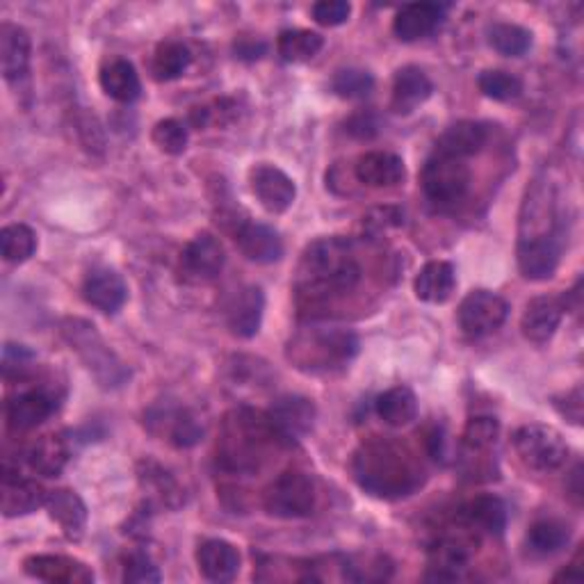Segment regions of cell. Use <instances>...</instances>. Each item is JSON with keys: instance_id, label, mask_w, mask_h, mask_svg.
Segmentation results:
<instances>
[{"instance_id": "8992f818", "label": "cell", "mask_w": 584, "mask_h": 584, "mask_svg": "<svg viewBox=\"0 0 584 584\" xmlns=\"http://www.w3.org/2000/svg\"><path fill=\"white\" fill-rule=\"evenodd\" d=\"M422 190L439 208L457 206L470 190V170L464 161L434 153L422 170Z\"/></svg>"}, {"instance_id": "30bf717a", "label": "cell", "mask_w": 584, "mask_h": 584, "mask_svg": "<svg viewBox=\"0 0 584 584\" xmlns=\"http://www.w3.org/2000/svg\"><path fill=\"white\" fill-rule=\"evenodd\" d=\"M249 185L260 206L272 212V215H281V212H285L297 197V188L292 178L279 167L268 163L252 167Z\"/></svg>"}, {"instance_id": "9a60e30c", "label": "cell", "mask_w": 584, "mask_h": 584, "mask_svg": "<svg viewBox=\"0 0 584 584\" xmlns=\"http://www.w3.org/2000/svg\"><path fill=\"white\" fill-rule=\"evenodd\" d=\"M23 571L35 580L52 584H87L94 582V571L65 554H33L23 562Z\"/></svg>"}, {"instance_id": "8d00e7d4", "label": "cell", "mask_w": 584, "mask_h": 584, "mask_svg": "<svg viewBox=\"0 0 584 584\" xmlns=\"http://www.w3.org/2000/svg\"><path fill=\"white\" fill-rule=\"evenodd\" d=\"M489 46L504 58H521L533 48V33L516 23H495L487 33Z\"/></svg>"}, {"instance_id": "4dcf8cb0", "label": "cell", "mask_w": 584, "mask_h": 584, "mask_svg": "<svg viewBox=\"0 0 584 584\" xmlns=\"http://www.w3.org/2000/svg\"><path fill=\"white\" fill-rule=\"evenodd\" d=\"M375 409L390 428H405L418 416V397L409 386H393L377 397Z\"/></svg>"}, {"instance_id": "44dd1931", "label": "cell", "mask_w": 584, "mask_h": 584, "mask_svg": "<svg viewBox=\"0 0 584 584\" xmlns=\"http://www.w3.org/2000/svg\"><path fill=\"white\" fill-rule=\"evenodd\" d=\"M3 516L5 518H16V516H28L37 512L39 507H46L48 491H44L42 484L35 480H23L16 472L5 468L3 475Z\"/></svg>"}, {"instance_id": "681fc988", "label": "cell", "mask_w": 584, "mask_h": 584, "mask_svg": "<svg viewBox=\"0 0 584 584\" xmlns=\"http://www.w3.org/2000/svg\"><path fill=\"white\" fill-rule=\"evenodd\" d=\"M33 352L28 348H23V344H12L8 342L3 348V370H5V377L12 379V375L16 373V377H21L23 370H28L33 363Z\"/></svg>"}, {"instance_id": "6da1fadb", "label": "cell", "mask_w": 584, "mask_h": 584, "mask_svg": "<svg viewBox=\"0 0 584 584\" xmlns=\"http://www.w3.org/2000/svg\"><path fill=\"white\" fill-rule=\"evenodd\" d=\"M361 281V265L342 237H320L302 254L295 290L302 302L317 304L352 292Z\"/></svg>"}, {"instance_id": "7c38bea8", "label": "cell", "mask_w": 584, "mask_h": 584, "mask_svg": "<svg viewBox=\"0 0 584 584\" xmlns=\"http://www.w3.org/2000/svg\"><path fill=\"white\" fill-rule=\"evenodd\" d=\"M562 245L557 235L521 237L518 243V270L529 281H546L560 268Z\"/></svg>"}, {"instance_id": "8fae6325", "label": "cell", "mask_w": 584, "mask_h": 584, "mask_svg": "<svg viewBox=\"0 0 584 584\" xmlns=\"http://www.w3.org/2000/svg\"><path fill=\"white\" fill-rule=\"evenodd\" d=\"M315 405L302 395H283L268 411V422L279 439L300 441L304 439L315 422Z\"/></svg>"}, {"instance_id": "816d5d0a", "label": "cell", "mask_w": 584, "mask_h": 584, "mask_svg": "<svg viewBox=\"0 0 584 584\" xmlns=\"http://www.w3.org/2000/svg\"><path fill=\"white\" fill-rule=\"evenodd\" d=\"M235 52H237V58H243V60H258L262 58L265 44L256 39H241L235 44Z\"/></svg>"}, {"instance_id": "e0dca14e", "label": "cell", "mask_w": 584, "mask_h": 584, "mask_svg": "<svg viewBox=\"0 0 584 584\" xmlns=\"http://www.w3.org/2000/svg\"><path fill=\"white\" fill-rule=\"evenodd\" d=\"M33 42L25 28L16 23L0 25V69L8 83H19L31 69Z\"/></svg>"}, {"instance_id": "f6af8a7d", "label": "cell", "mask_w": 584, "mask_h": 584, "mask_svg": "<svg viewBox=\"0 0 584 584\" xmlns=\"http://www.w3.org/2000/svg\"><path fill=\"white\" fill-rule=\"evenodd\" d=\"M124 580L136 582V584H155V582L163 580V575H161V571H157V567L151 562V557H147L144 552H136L126 560Z\"/></svg>"}, {"instance_id": "4316f807", "label": "cell", "mask_w": 584, "mask_h": 584, "mask_svg": "<svg viewBox=\"0 0 584 584\" xmlns=\"http://www.w3.org/2000/svg\"><path fill=\"white\" fill-rule=\"evenodd\" d=\"M455 285H457L455 268L445 260L428 262L413 281L416 297L428 304H445L453 297Z\"/></svg>"}, {"instance_id": "f35d334b", "label": "cell", "mask_w": 584, "mask_h": 584, "mask_svg": "<svg viewBox=\"0 0 584 584\" xmlns=\"http://www.w3.org/2000/svg\"><path fill=\"white\" fill-rule=\"evenodd\" d=\"M477 87H480V92L487 98L502 101V103L504 101H514V98H518L523 94L521 78H516L510 71H502V69L482 71L480 78H477Z\"/></svg>"}, {"instance_id": "d590c367", "label": "cell", "mask_w": 584, "mask_h": 584, "mask_svg": "<svg viewBox=\"0 0 584 584\" xmlns=\"http://www.w3.org/2000/svg\"><path fill=\"white\" fill-rule=\"evenodd\" d=\"M325 39L320 33H313V31H283L277 39V50L283 62L290 65H300V62H308L313 60L317 52L323 50Z\"/></svg>"}, {"instance_id": "e575fe53", "label": "cell", "mask_w": 584, "mask_h": 584, "mask_svg": "<svg viewBox=\"0 0 584 584\" xmlns=\"http://www.w3.org/2000/svg\"><path fill=\"white\" fill-rule=\"evenodd\" d=\"M571 529L562 521H537L527 533V548L539 557H552L569 546Z\"/></svg>"}, {"instance_id": "3957f363", "label": "cell", "mask_w": 584, "mask_h": 584, "mask_svg": "<svg viewBox=\"0 0 584 584\" xmlns=\"http://www.w3.org/2000/svg\"><path fill=\"white\" fill-rule=\"evenodd\" d=\"M359 352V338L348 329H311L288 342L285 357L302 373L334 375L350 365Z\"/></svg>"}, {"instance_id": "bcb514c9", "label": "cell", "mask_w": 584, "mask_h": 584, "mask_svg": "<svg viewBox=\"0 0 584 584\" xmlns=\"http://www.w3.org/2000/svg\"><path fill=\"white\" fill-rule=\"evenodd\" d=\"M402 224H405V212L395 206H379L370 210L367 215H363V229L373 235Z\"/></svg>"}, {"instance_id": "74e56055", "label": "cell", "mask_w": 584, "mask_h": 584, "mask_svg": "<svg viewBox=\"0 0 584 584\" xmlns=\"http://www.w3.org/2000/svg\"><path fill=\"white\" fill-rule=\"evenodd\" d=\"M37 249V235L25 224H10L0 231V252L8 262H25Z\"/></svg>"}, {"instance_id": "603a6c76", "label": "cell", "mask_w": 584, "mask_h": 584, "mask_svg": "<svg viewBox=\"0 0 584 584\" xmlns=\"http://www.w3.org/2000/svg\"><path fill=\"white\" fill-rule=\"evenodd\" d=\"M235 243L252 262L270 265L283 256V243L275 229L254 222H241L235 229Z\"/></svg>"}, {"instance_id": "b9f144b4", "label": "cell", "mask_w": 584, "mask_h": 584, "mask_svg": "<svg viewBox=\"0 0 584 584\" xmlns=\"http://www.w3.org/2000/svg\"><path fill=\"white\" fill-rule=\"evenodd\" d=\"M375 87V78L370 75L363 69H342L334 75L331 81V90L340 96V98H365L370 92Z\"/></svg>"}, {"instance_id": "c3c4849f", "label": "cell", "mask_w": 584, "mask_h": 584, "mask_svg": "<svg viewBox=\"0 0 584 584\" xmlns=\"http://www.w3.org/2000/svg\"><path fill=\"white\" fill-rule=\"evenodd\" d=\"M344 130L350 132L354 140H375L379 136V119L375 113L361 110L354 113L348 121H344Z\"/></svg>"}, {"instance_id": "d4e9b609", "label": "cell", "mask_w": 584, "mask_h": 584, "mask_svg": "<svg viewBox=\"0 0 584 584\" xmlns=\"http://www.w3.org/2000/svg\"><path fill=\"white\" fill-rule=\"evenodd\" d=\"M46 510H48V516L60 525V529L69 539L83 537V529L87 525V507H85L83 498L75 491H69V489L48 491Z\"/></svg>"}, {"instance_id": "4fadbf2b", "label": "cell", "mask_w": 584, "mask_h": 584, "mask_svg": "<svg viewBox=\"0 0 584 584\" xmlns=\"http://www.w3.org/2000/svg\"><path fill=\"white\" fill-rule=\"evenodd\" d=\"M58 409V395L48 388H33L10 397L5 405V418L10 430L28 432L39 428Z\"/></svg>"}, {"instance_id": "ee69618b", "label": "cell", "mask_w": 584, "mask_h": 584, "mask_svg": "<svg viewBox=\"0 0 584 584\" xmlns=\"http://www.w3.org/2000/svg\"><path fill=\"white\" fill-rule=\"evenodd\" d=\"M390 573H393V567L382 554L367 560L365 567H357L352 560L342 564V577L350 582H382V580H388Z\"/></svg>"}, {"instance_id": "836d02e7", "label": "cell", "mask_w": 584, "mask_h": 584, "mask_svg": "<svg viewBox=\"0 0 584 584\" xmlns=\"http://www.w3.org/2000/svg\"><path fill=\"white\" fill-rule=\"evenodd\" d=\"M192 62L190 48L180 42H163L155 48L151 60V73L157 83H170L188 71Z\"/></svg>"}, {"instance_id": "ab89813d", "label": "cell", "mask_w": 584, "mask_h": 584, "mask_svg": "<svg viewBox=\"0 0 584 584\" xmlns=\"http://www.w3.org/2000/svg\"><path fill=\"white\" fill-rule=\"evenodd\" d=\"M500 436V422L491 416H475L466 422L464 428V445L472 453H484V449L493 447Z\"/></svg>"}, {"instance_id": "2e32d148", "label": "cell", "mask_w": 584, "mask_h": 584, "mask_svg": "<svg viewBox=\"0 0 584 584\" xmlns=\"http://www.w3.org/2000/svg\"><path fill=\"white\" fill-rule=\"evenodd\" d=\"M472 554V541L466 537H443L430 550L428 582H455Z\"/></svg>"}, {"instance_id": "f5cc1de1", "label": "cell", "mask_w": 584, "mask_h": 584, "mask_svg": "<svg viewBox=\"0 0 584 584\" xmlns=\"http://www.w3.org/2000/svg\"><path fill=\"white\" fill-rule=\"evenodd\" d=\"M571 477H573V498H575V502H580L582 500V487H580V477H582V468L577 466L573 472H571Z\"/></svg>"}, {"instance_id": "ffe728a7", "label": "cell", "mask_w": 584, "mask_h": 584, "mask_svg": "<svg viewBox=\"0 0 584 584\" xmlns=\"http://www.w3.org/2000/svg\"><path fill=\"white\" fill-rule=\"evenodd\" d=\"M447 8L439 3H409L397 12L393 33L402 42H418L430 37L445 19Z\"/></svg>"}, {"instance_id": "83f0119b", "label": "cell", "mask_w": 584, "mask_h": 584, "mask_svg": "<svg viewBox=\"0 0 584 584\" xmlns=\"http://www.w3.org/2000/svg\"><path fill=\"white\" fill-rule=\"evenodd\" d=\"M265 311V295L256 285H249L241 290V295H235L231 308H229V329L237 338H254L262 323Z\"/></svg>"}, {"instance_id": "52a82bcc", "label": "cell", "mask_w": 584, "mask_h": 584, "mask_svg": "<svg viewBox=\"0 0 584 584\" xmlns=\"http://www.w3.org/2000/svg\"><path fill=\"white\" fill-rule=\"evenodd\" d=\"M265 510L275 518H304L315 510V487L300 470L279 475L265 493Z\"/></svg>"}, {"instance_id": "7bdbcfd3", "label": "cell", "mask_w": 584, "mask_h": 584, "mask_svg": "<svg viewBox=\"0 0 584 584\" xmlns=\"http://www.w3.org/2000/svg\"><path fill=\"white\" fill-rule=\"evenodd\" d=\"M151 140L163 153L180 155L188 149V128H185V124H180L178 119H163L153 126Z\"/></svg>"}, {"instance_id": "60d3db41", "label": "cell", "mask_w": 584, "mask_h": 584, "mask_svg": "<svg viewBox=\"0 0 584 584\" xmlns=\"http://www.w3.org/2000/svg\"><path fill=\"white\" fill-rule=\"evenodd\" d=\"M167 424H170V441L176 447H192L203 439V424L199 422V418L190 411H174L167 413Z\"/></svg>"}, {"instance_id": "f546056e", "label": "cell", "mask_w": 584, "mask_h": 584, "mask_svg": "<svg viewBox=\"0 0 584 584\" xmlns=\"http://www.w3.org/2000/svg\"><path fill=\"white\" fill-rule=\"evenodd\" d=\"M25 462L42 477H58L69 462V445L62 436H42L28 447Z\"/></svg>"}, {"instance_id": "7a4b0ae2", "label": "cell", "mask_w": 584, "mask_h": 584, "mask_svg": "<svg viewBox=\"0 0 584 584\" xmlns=\"http://www.w3.org/2000/svg\"><path fill=\"white\" fill-rule=\"evenodd\" d=\"M359 484L379 498L409 495L422 484V470L405 447L388 441H373L361 447L354 459Z\"/></svg>"}, {"instance_id": "d6986e66", "label": "cell", "mask_w": 584, "mask_h": 584, "mask_svg": "<svg viewBox=\"0 0 584 584\" xmlns=\"http://www.w3.org/2000/svg\"><path fill=\"white\" fill-rule=\"evenodd\" d=\"M354 174L359 183L367 185V188H395V185L405 180L407 167L400 155L388 151H370L359 157Z\"/></svg>"}, {"instance_id": "cb8c5ba5", "label": "cell", "mask_w": 584, "mask_h": 584, "mask_svg": "<svg viewBox=\"0 0 584 584\" xmlns=\"http://www.w3.org/2000/svg\"><path fill=\"white\" fill-rule=\"evenodd\" d=\"M197 567L210 582H231L241 571V552L229 541L208 539L197 548Z\"/></svg>"}, {"instance_id": "5bb4252c", "label": "cell", "mask_w": 584, "mask_h": 584, "mask_svg": "<svg viewBox=\"0 0 584 584\" xmlns=\"http://www.w3.org/2000/svg\"><path fill=\"white\" fill-rule=\"evenodd\" d=\"M564 313H567L564 295L535 297L525 306V313L521 317V331L529 342L544 344L554 336L557 327H560V323H562Z\"/></svg>"}, {"instance_id": "7dc6e473", "label": "cell", "mask_w": 584, "mask_h": 584, "mask_svg": "<svg viewBox=\"0 0 584 584\" xmlns=\"http://www.w3.org/2000/svg\"><path fill=\"white\" fill-rule=\"evenodd\" d=\"M313 19L325 25V28H336L342 25L352 14V5L344 3V0H323V3H315L311 10Z\"/></svg>"}, {"instance_id": "f1b7e54d", "label": "cell", "mask_w": 584, "mask_h": 584, "mask_svg": "<svg viewBox=\"0 0 584 584\" xmlns=\"http://www.w3.org/2000/svg\"><path fill=\"white\" fill-rule=\"evenodd\" d=\"M98 83L101 90L117 103H132L142 92V83L136 67L124 58H113L105 62L98 73Z\"/></svg>"}, {"instance_id": "ba28073f", "label": "cell", "mask_w": 584, "mask_h": 584, "mask_svg": "<svg viewBox=\"0 0 584 584\" xmlns=\"http://www.w3.org/2000/svg\"><path fill=\"white\" fill-rule=\"evenodd\" d=\"M510 315V304L491 290H472L459 304V327L468 338H484L498 331Z\"/></svg>"}, {"instance_id": "d6a6232c", "label": "cell", "mask_w": 584, "mask_h": 584, "mask_svg": "<svg viewBox=\"0 0 584 584\" xmlns=\"http://www.w3.org/2000/svg\"><path fill=\"white\" fill-rule=\"evenodd\" d=\"M140 482H142V489L157 504H163V507L176 510L183 504V491H180L178 482L163 466H157L153 462H142L140 464Z\"/></svg>"}, {"instance_id": "484cf974", "label": "cell", "mask_w": 584, "mask_h": 584, "mask_svg": "<svg viewBox=\"0 0 584 584\" xmlns=\"http://www.w3.org/2000/svg\"><path fill=\"white\" fill-rule=\"evenodd\" d=\"M489 132L482 124L477 121H457L441 132L436 140V153L457 157V161H466V157L480 153L487 144Z\"/></svg>"}, {"instance_id": "1f68e13d", "label": "cell", "mask_w": 584, "mask_h": 584, "mask_svg": "<svg viewBox=\"0 0 584 584\" xmlns=\"http://www.w3.org/2000/svg\"><path fill=\"white\" fill-rule=\"evenodd\" d=\"M464 516L470 523V527L484 535L500 537L504 533V527H507V507H504V502L495 495H480L470 500L466 504Z\"/></svg>"}, {"instance_id": "f907efd6", "label": "cell", "mask_w": 584, "mask_h": 584, "mask_svg": "<svg viewBox=\"0 0 584 584\" xmlns=\"http://www.w3.org/2000/svg\"><path fill=\"white\" fill-rule=\"evenodd\" d=\"M564 402H567V405L554 402V407L560 409L562 416H567V420H571L573 424H580V422H582V390L575 388V390L567 393V395H564Z\"/></svg>"}, {"instance_id": "ac0fdd59", "label": "cell", "mask_w": 584, "mask_h": 584, "mask_svg": "<svg viewBox=\"0 0 584 584\" xmlns=\"http://www.w3.org/2000/svg\"><path fill=\"white\" fill-rule=\"evenodd\" d=\"M128 297L124 279L110 268H96L83 281V300L105 315H115Z\"/></svg>"}, {"instance_id": "9c48e42d", "label": "cell", "mask_w": 584, "mask_h": 584, "mask_svg": "<svg viewBox=\"0 0 584 584\" xmlns=\"http://www.w3.org/2000/svg\"><path fill=\"white\" fill-rule=\"evenodd\" d=\"M226 254L222 243L212 233H199L185 245L180 254L178 272L188 283H208L215 281L224 268Z\"/></svg>"}, {"instance_id": "277c9868", "label": "cell", "mask_w": 584, "mask_h": 584, "mask_svg": "<svg viewBox=\"0 0 584 584\" xmlns=\"http://www.w3.org/2000/svg\"><path fill=\"white\" fill-rule=\"evenodd\" d=\"M62 336L71 344V350H75V354L83 359V363L103 388L124 386V382L130 377L128 367L103 342L94 325L85 320H67L62 325Z\"/></svg>"}, {"instance_id": "7402d4cb", "label": "cell", "mask_w": 584, "mask_h": 584, "mask_svg": "<svg viewBox=\"0 0 584 584\" xmlns=\"http://www.w3.org/2000/svg\"><path fill=\"white\" fill-rule=\"evenodd\" d=\"M434 92V85L420 67H402L393 78V96L390 108L397 115H411L418 105L428 101Z\"/></svg>"}, {"instance_id": "5b68a950", "label": "cell", "mask_w": 584, "mask_h": 584, "mask_svg": "<svg viewBox=\"0 0 584 584\" xmlns=\"http://www.w3.org/2000/svg\"><path fill=\"white\" fill-rule=\"evenodd\" d=\"M514 447L518 459L537 472L560 470L569 462V445L550 424H523L514 434Z\"/></svg>"}]
</instances>
